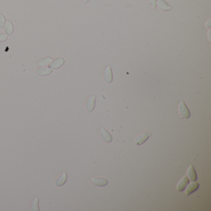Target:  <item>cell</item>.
Wrapping results in <instances>:
<instances>
[{"mask_svg": "<svg viewBox=\"0 0 211 211\" xmlns=\"http://www.w3.org/2000/svg\"><path fill=\"white\" fill-rule=\"evenodd\" d=\"M179 112H180V115L184 118L188 119L190 117V115H191L190 112L183 101H181L180 102V104L179 105Z\"/></svg>", "mask_w": 211, "mask_h": 211, "instance_id": "cell-1", "label": "cell"}, {"mask_svg": "<svg viewBox=\"0 0 211 211\" xmlns=\"http://www.w3.org/2000/svg\"><path fill=\"white\" fill-rule=\"evenodd\" d=\"M65 63V60L63 58H57L53 61H52V63L50 65V68L53 70H58Z\"/></svg>", "mask_w": 211, "mask_h": 211, "instance_id": "cell-2", "label": "cell"}, {"mask_svg": "<svg viewBox=\"0 0 211 211\" xmlns=\"http://www.w3.org/2000/svg\"><path fill=\"white\" fill-rule=\"evenodd\" d=\"M151 136L150 133H144L140 135L135 141V143L136 145H140L143 144L145 141H147L150 137Z\"/></svg>", "mask_w": 211, "mask_h": 211, "instance_id": "cell-3", "label": "cell"}, {"mask_svg": "<svg viewBox=\"0 0 211 211\" xmlns=\"http://www.w3.org/2000/svg\"><path fill=\"white\" fill-rule=\"evenodd\" d=\"M189 184V179L186 175H185L181 181L178 183L177 188L178 191L181 192L185 190L187 185Z\"/></svg>", "mask_w": 211, "mask_h": 211, "instance_id": "cell-4", "label": "cell"}, {"mask_svg": "<svg viewBox=\"0 0 211 211\" xmlns=\"http://www.w3.org/2000/svg\"><path fill=\"white\" fill-rule=\"evenodd\" d=\"M103 78L107 83L110 84L113 81V74L111 67L110 66L107 67L104 71Z\"/></svg>", "mask_w": 211, "mask_h": 211, "instance_id": "cell-5", "label": "cell"}, {"mask_svg": "<svg viewBox=\"0 0 211 211\" xmlns=\"http://www.w3.org/2000/svg\"><path fill=\"white\" fill-rule=\"evenodd\" d=\"M93 183L99 187H103L108 185V180L104 178H92Z\"/></svg>", "mask_w": 211, "mask_h": 211, "instance_id": "cell-6", "label": "cell"}, {"mask_svg": "<svg viewBox=\"0 0 211 211\" xmlns=\"http://www.w3.org/2000/svg\"><path fill=\"white\" fill-rule=\"evenodd\" d=\"M199 186H200V184L197 182L193 181V183L189 184V185L187 187H186V195L189 196L190 195L192 194L193 193L196 191L199 188Z\"/></svg>", "mask_w": 211, "mask_h": 211, "instance_id": "cell-7", "label": "cell"}, {"mask_svg": "<svg viewBox=\"0 0 211 211\" xmlns=\"http://www.w3.org/2000/svg\"><path fill=\"white\" fill-rule=\"evenodd\" d=\"M95 106V96L93 95L90 97L87 101L86 109L89 112H92Z\"/></svg>", "mask_w": 211, "mask_h": 211, "instance_id": "cell-8", "label": "cell"}, {"mask_svg": "<svg viewBox=\"0 0 211 211\" xmlns=\"http://www.w3.org/2000/svg\"><path fill=\"white\" fill-rule=\"evenodd\" d=\"M100 135L102 138V140L107 143H110L112 141V136L109 133L108 131H107L104 128H101L100 131Z\"/></svg>", "mask_w": 211, "mask_h": 211, "instance_id": "cell-9", "label": "cell"}, {"mask_svg": "<svg viewBox=\"0 0 211 211\" xmlns=\"http://www.w3.org/2000/svg\"><path fill=\"white\" fill-rule=\"evenodd\" d=\"M68 176L66 172H63L61 176H60L55 181V185L58 187L63 186L67 181Z\"/></svg>", "mask_w": 211, "mask_h": 211, "instance_id": "cell-10", "label": "cell"}, {"mask_svg": "<svg viewBox=\"0 0 211 211\" xmlns=\"http://www.w3.org/2000/svg\"><path fill=\"white\" fill-rule=\"evenodd\" d=\"M187 175L191 181H195L197 180L196 172L193 165H190L187 171Z\"/></svg>", "mask_w": 211, "mask_h": 211, "instance_id": "cell-11", "label": "cell"}, {"mask_svg": "<svg viewBox=\"0 0 211 211\" xmlns=\"http://www.w3.org/2000/svg\"><path fill=\"white\" fill-rule=\"evenodd\" d=\"M14 32V26L10 21H7L5 24L4 32L7 36H11Z\"/></svg>", "mask_w": 211, "mask_h": 211, "instance_id": "cell-12", "label": "cell"}, {"mask_svg": "<svg viewBox=\"0 0 211 211\" xmlns=\"http://www.w3.org/2000/svg\"><path fill=\"white\" fill-rule=\"evenodd\" d=\"M157 4H158V6L159 7V8L163 11H168L172 9V7L170 5H168L163 0H158Z\"/></svg>", "mask_w": 211, "mask_h": 211, "instance_id": "cell-13", "label": "cell"}, {"mask_svg": "<svg viewBox=\"0 0 211 211\" xmlns=\"http://www.w3.org/2000/svg\"><path fill=\"white\" fill-rule=\"evenodd\" d=\"M53 72V70L50 68H39L37 71V73L38 75L41 76H48Z\"/></svg>", "mask_w": 211, "mask_h": 211, "instance_id": "cell-14", "label": "cell"}, {"mask_svg": "<svg viewBox=\"0 0 211 211\" xmlns=\"http://www.w3.org/2000/svg\"><path fill=\"white\" fill-rule=\"evenodd\" d=\"M53 60L51 58L49 57H46L44 58L42 60H40L39 62V65L40 67H48L50 66V65L52 63Z\"/></svg>", "mask_w": 211, "mask_h": 211, "instance_id": "cell-15", "label": "cell"}, {"mask_svg": "<svg viewBox=\"0 0 211 211\" xmlns=\"http://www.w3.org/2000/svg\"><path fill=\"white\" fill-rule=\"evenodd\" d=\"M31 211H39V199L36 198L32 203L31 204Z\"/></svg>", "mask_w": 211, "mask_h": 211, "instance_id": "cell-16", "label": "cell"}, {"mask_svg": "<svg viewBox=\"0 0 211 211\" xmlns=\"http://www.w3.org/2000/svg\"><path fill=\"white\" fill-rule=\"evenodd\" d=\"M6 23V17L5 16L0 13V27L1 29H3L5 26V24Z\"/></svg>", "mask_w": 211, "mask_h": 211, "instance_id": "cell-17", "label": "cell"}, {"mask_svg": "<svg viewBox=\"0 0 211 211\" xmlns=\"http://www.w3.org/2000/svg\"><path fill=\"white\" fill-rule=\"evenodd\" d=\"M7 40V36L2 33H0V42H4Z\"/></svg>", "mask_w": 211, "mask_h": 211, "instance_id": "cell-18", "label": "cell"}, {"mask_svg": "<svg viewBox=\"0 0 211 211\" xmlns=\"http://www.w3.org/2000/svg\"><path fill=\"white\" fill-rule=\"evenodd\" d=\"M147 1L153 8L156 7V6H157V0H147Z\"/></svg>", "mask_w": 211, "mask_h": 211, "instance_id": "cell-19", "label": "cell"}, {"mask_svg": "<svg viewBox=\"0 0 211 211\" xmlns=\"http://www.w3.org/2000/svg\"><path fill=\"white\" fill-rule=\"evenodd\" d=\"M82 1H84V3H87V2L89 1V0H82Z\"/></svg>", "mask_w": 211, "mask_h": 211, "instance_id": "cell-20", "label": "cell"}]
</instances>
